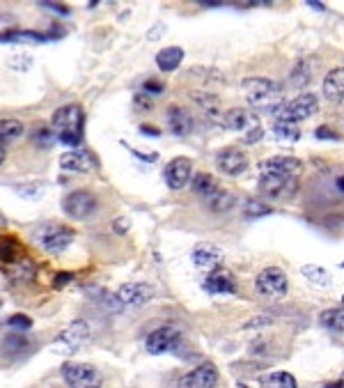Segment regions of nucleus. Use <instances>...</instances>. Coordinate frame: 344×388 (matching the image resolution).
I'll return each mask as SVG.
<instances>
[{
    "instance_id": "obj_7",
    "label": "nucleus",
    "mask_w": 344,
    "mask_h": 388,
    "mask_svg": "<svg viewBox=\"0 0 344 388\" xmlns=\"http://www.w3.org/2000/svg\"><path fill=\"white\" fill-rule=\"evenodd\" d=\"M287 287H289V280L287 274L280 267H267L262 269L255 278V290L260 297L269 301H278L287 294Z\"/></svg>"
},
{
    "instance_id": "obj_41",
    "label": "nucleus",
    "mask_w": 344,
    "mask_h": 388,
    "mask_svg": "<svg viewBox=\"0 0 344 388\" xmlns=\"http://www.w3.org/2000/svg\"><path fill=\"white\" fill-rule=\"evenodd\" d=\"M39 5H44V7H48V10H55V12H60V14H69L67 7H62L60 3H39Z\"/></svg>"
},
{
    "instance_id": "obj_30",
    "label": "nucleus",
    "mask_w": 344,
    "mask_h": 388,
    "mask_svg": "<svg viewBox=\"0 0 344 388\" xmlns=\"http://www.w3.org/2000/svg\"><path fill=\"white\" fill-rule=\"evenodd\" d=\"M312 78V67L307 60H300L296 67L292 69V85L294 88H305Z\"/></svg>"
},
{
    "instance_id": "obj_42",
    "label": "nucleus",
    "mask_w": 344,
    "mask_h": 388,
    "mask_svg": "<svg viewBox=\"0 0 344 388\" xmlns=\"http://www.w3.org/2000/svg\"><path fill=\"white\" fill-rule=\"evenodd\" d=\"M140 131L145 133V136H154V138H156V136H161L159 129H156V127H147V124H142V127H140Z\"/></svg>"
},
{
    "instance_id": "obj_1",
    "label": "nucleus",
    "mask_w": 344,
    "mask_h": 388,
    "mask_svg": "<svg viewBox=\"0 0 344 388\" xmlns=\"http://www.w3.org/2000/svg\"><path fill=\"white\" fill-rule=\"evenodd\" d=\"M246 102L260 113H276L283 106V85L264 76H250L243 81Z\"/></svg>"
},
{
    "instance_id": "obj_3",
    "label": "nucleus",
    "mask_w": 344,
    "mask_h": 388,
    "mask_svg": "<svg viewBox=\"0 0 344 388\" xmlns=\"http://www.w3.org/2000/svg\"><path fill=\"white\" fill-rule=\"evenodd\" d=\"M191 189L198 198H202V203L209 207L211 212H229L234 207V196L229 193L225 186H220V182L209 172H200L191 179Z\"/></svg>"
},
{
    "instance_id": "obj_45",
    "label": "nucleus",
    "mask_w": 344,
    "mask_h": 388,
    "mask_svg": "<svg viewBox=\"0 0 344 388\" xmlns=\"http://www.w3.org/2000/svg\"><path fill=\"white\" fill-rule=\"evenodd\" d=\"M307 5H310V7H314V10H324V3H319V0H307Z\"/></svg>"
},
{
    "instance_id": "obj_43",
    "label": "nucleus",
    "mask_w": 344,
    "mask_h": 388,
    "mask_svg": "<svg viewBox=\"0 0 344 388\" xmlns=\"http://www.w3.org/2000/svg\"><path fill=\"white\" fill-rule=\"evenodd\" d=\"M126 228H128V221L126 219H117V221H115V232H126Z\"/></svg>"
},
{
    "instance_id": "obj_38",
    "label": "nucleus",
    "mask_w": 344,
    "mask_h": 388,
    "mask_svg": "<svg viewBox=\"0 0 344 388\" xmlns=\"http://www.w3.org/2000/svg\"><path fill=\"white\" fill-rule=\"evenodd\" d=\"M71 280H74V274H69V271H62V274H55V278H53V287H55V290H60V287L69 285Z\"/></svg>"
},
{
    "instance_id": "obj_31",
    "label": "nucleus",
    "mask_w": 344,
    "mask_h": 388,
    "mask_svg": "<svg viewBox=\"0 0 344 388\" xmlns=\"http://www.w3.org/2000/svg\"><path fill=\"white\" fill-rule=\"evenodd\" d=\"M243 214H246L248 219H262V216H269V214H274V207H269L267 203H262V200L250 198V200H246Z\"/></svg>"
},
{
    "instance_id": "obj_37",
    "label": "nucleus",
    "mask_w": 344,
    "mask_h": 388,
    "mask_svg": "<svg viewBox=\"0 0 344 388\" xmlns=\"http://www.w3.org/2000/svg\"><path fill=\"white\" fill-rule=\"evenodd\" d=\"M133 104H135V109L149 111V109H152V97H147L145 92H138V95L133 97Z\"/></svg>"
},
{
    "instance_id": "obj_26",
    "label": "nucleus",
    "mask_w": 344,
    "mask_h": 388,
    "mask_svg": "<svg viewBox=\"0 0 344 388\" xmlns=\"http://www.w3.org/2000/svg\"><path fill=\"white\" fill-rule=\"evenodd\" d=\"M262 386L264 388H296L298 384H296V379H294V375H289V372H285V370H278L264 377Z\"/></svg>"
},
{
    "instance_id": "obj_39",
    "label": "nucleus",
    "mask_w": 344,
    "mask_h": 388,
    "mask_svg": "<svg viewBox=\"0 0 344 388\" xmlns=\"http://www.w3.org/2000/svg\"><path fill=\"white\" fill-rule=\"evenodd\" d=\"M317 138H319V140H338V136H335L333 129L319 127V129H317Z\"/></svg>"
},
{
    "instance_id": "obj_32",
    "label": "nucleus",
    "mask_w": 344,
    "mask_h": 388,
    "mask_svg": "<svg viewBox=\"0 0 344 388\" xmlns=\"http://www.w3.org/2000/svg\"><path fill=\"white\" fill-rule=\"evenodd\" d=\"M3 344H5V349L10 351V354H19V351H23L28 347V338L21 335V333H12V335L5 338Z\"/></svg>"
},
{
    "instance_id": "obj_4",
    "label": "nucleus",
    "mask_w": 344,
    "mask_h": 388,
    "mask_svg": "<svg viewBox=\"0 0 344 388\" xmlns=\"http://www.w3.org/2000/svg\"><path fill=\"white\" fill-rule=\"evenodd\" d=\"M220 124L225 129H232V131H243V142H257L262 140L264 129L257 122V115H253L246 109H229L223 118H220Z\"/></svg>"
},
{
    "instance_id": "obj_47",
    "label": "nucleus",
    "mask_w": 344,
    "mask_h": 388,
    "mask_svg": "<svg viewBox=\"0 0 344 388\" xmlns=\"http://www.w3.org/2000/svg\"><path fill=\"white\" fill-rule=\"evenodd\" d=\"M7 225V219H5V214L3 212H0V230H3Z\"/></svg>"
},
{
    "instance_id": "obj_13",
    "label": "nucleus",
    "mask_w": 344,
    "mask_h": 388,
    "mask_svg": "<svg viewBox=\"0 0 344 388\" xmlns=\"http://www.w3.org/2000/svg\"><path fill=\"white\" fill-rule=\"evenodd\" d=\"M193 264H195V269L200 271H216L223 267V260H225V255H223V250H220L216 243H209V241H204V243H198L195 248H193Z\"/></svg>"
},
{
    "instance_id": "obj_28",
    "label": "nucleus",
    "mask_w": 344,
    "mask_h": 388,
    "mask_svg": "<svg viewBox=\"0 0 344 388\" xmlns=\"http://www.w3.org/2000/svg\"><path fill=\"white\" fill-rule=\"evenodd\" d=\"M0 260L7 264L19 262V241L14 237H0Z\"/></svg>"
},
{
    "instance_id": "obj_17",
    "label": "nucleus",
    "mask_w": 344,
    "mask_h": 388,
    "mask_svg": "<svg viewBox=\"0 0 344 388\" xmlns=\"http://www.w3.org/2000/svg\"><path fill=\"white\" fill-rule=\"evenodd\" d=\"M60 168L64 172H71V175H85V172H90L95 168V156H92L88 149L74 147L60 156Z\"/></svg>"
},
{
    "instance_id": "obj_5",
    "label": "nucleus",
    "mask_w": 344,
    "mask_h": 388,
    "mask_svg": "<svg viewBox=\"0 0 344 388\" xmlns=\"http://www.w3.org/2000/svg\"><path fill=\"white\" fill-rule=\"evenodd\" d=\"M319 111V99L314 92H305L292 102L283 104L280 109L276 111V120L278 122H289V124H296L300 120H307L310 115H314Z\"/></svg>"
},
{
    "instance_id": "obj_20",
    "label": "nucleus",
    "mask_w": 344,
    "mask_h": 388,
    "mask_svg": "<svg viewBox=\"0 0 344 388\" xmlns=\"http://www.w3.org/2000/svg\"><path fill=\"white\" fill-rule=\"evenodd\" d=\"M204 290L209 294H232L236 290L234 274L229 269H216L204 278Z\"/></svg>"
},
{
    "instance_id": "obj_33",
    "label": "nucleus",
    "mask_w": 344,
    "mask_h": 388,
    "mask_svg": "<svg viewBox=\"0 0 344 388\" xmlns=\"http://www.w3.org/2000/svg\"><path fill=\"white\" fill-rule=\"evenodd\" d=\"M7 64H10L12 69H19V71H26L32 67V55L30 53H14L7 57Z\"/></svg>"
},
{
    "instance_id": "obj_11",
    "label": "nucleus",
    "mask_w": 344,
    "mask_h": 388,
    "mask_svg": "<svg viewBox=\"0 0 344 388\" xmlns=\"http://www.w3.org/2000/svg\"><path fill=\"white\" fill-rule=\"evenodd\" d=\"M248 154L239 147H223L216 154V168L227 177H239L248 170Z\"/></svg>"
},
{
    "instance_id": "obj_36",
    "label": "nucleus",
    "mask_w": 344,
    "mask_h": 388,
    "mask_svg": "<svg viewBox=\"0 0 344 388\" xmlns=\"http://www.w3.org/2000/svg\"><path fill=\"white\" fill-rule=\"evenodd\" d=\"M7 324L12 329H19V331H28V329L32 326V320L28 317V315H12V317L7 320Z\"/></svg>"
},
{
    "instance_id": "obj_2",
    "label": "nucleus",
    "mask_w": 344,
    "mask_h": 388,
    "mask_svg": "<svg viewBox=\"0 0 344 388\" xmlns=\"http://www.w3.org/2000/svg\"><path fill=\"white\" fill-rule=\"evenodd\" d=\"M51 124H53V133L57 136V140L74 149L78 147V142L83 138V124H85L83 109L78 104H64L53 113Z\"/></svg>"
},
{
    "instance_id": "obj_49",
    "label": "nucleus",
    "mask_w": 344,
    "mask_h": 388,
    "mask_svg": "<svg viewBox=\"0 0 344 388\" xmlns=\"http://www.w3.org/2000/svg\"><path fill=\"white\" fill-rule=\"evenodd\" d=\"M342 306H344V297H342Z\"/></svg>"
},
{
    "instance_id": "obj_24",
    "label": "nucleus",
    "mask_w": 344,
    "mask_h": 388,
    "mask_svg": "<svg viewBox=\"0 0 344 388\" xmlns=\"http://www.w3.org/2000/svg\"><path fill=\"white\" fill-rule=\"evenodd\" d=\"M321 326L333 333H344V308H331V311L321 313Z\"/></svg>"
},
{
    "instance_id": "obj_21",
    "label": "nucleus",
    "mask_w": 344,
    "mask_h": 388,
    "mask_svg": "<svg viewBox=\"0 0 344 388\" xmlns=\"http://www.w3.org/2000/svg\"><path fill=\"white\" fill-rule=\"evenodd\" d=\"M166 124L175 136H189L193 129V118L182 109V106L172 104L166 111Z\"/></svg>"
},
{
    "instance_id": "obj_23",
    "label": "nucleus",
    "mask_w": 344,
    "mask_h": 388,
    "mask_svg": "<svg viewBox=\"0 0 344 388\" xmlns=\"http://www.w3.org/2000/svg\"><path fill=\"white\" fill-rule=\"evenodd\" d=\"M184 60V48L182 46H166L163 51L156 53V67L161 71H175Z\"/></svg>"
},
{
    "instance_id": "obj_19",
    "label": "nucleus",
    "mask_w": 344,
    "mask_h": 388,
    "mask_svg": "<svg viewBox=\"0 0 344 388\" xmlns=\"http://www.w3.org/2000/svg\"><path fill=\"white\" fill-rule=\"evenodd\" d=\"M260 170H271L278 172V175L298 179V175L303 172V163L296 156H271V159H264L260 163Z\"/></svg>"
},
{
    "instance_id": "obj_9",
    "label": "nucleus",
    "mask_w": 344,
    "mask_h": 388,
    "mask_svg": "<svg viewBox=\"0 0 344 388\" xmlns=\"http://www.w3.org/2000/svg\"><path fill=\"white\" fill-rule=\"evenodd\" d=\"M62 379L71 388H102V375L88 363H64Z\"/></svg>"
},
{
    "instance_id": "obj_25",
    "label": "nucleus",
    "mask_w": 344,
    "mask_h": 388,
    "mask_svg": "<svg viewBox=\"0 0 344 388\" xmlns=\"http://www.w3.org/2000/svg\"><path fill=\"white\" fill-rule=\"evenodd\" d=\"M26 127L23 122L19 120H0V145H7V142L17 140L19 136H23Z\"/></svg>"
},
{
    "instance_id": "obj_22",
    "label": "nucleus",
    "mask_w": 344,
    "mask_h": 388,
    "mask_svg": "<svg viewBox=\"0 0 344 388\" xmlns=\"http://www.w3.org/2000/svg\"><path fill=\"white\" fill-rule=\"evenodd\" d=\"M324 95L328 102L340 104L344 99V67H335L324 78Z\"/></svg>"
},
{
    "instance_id": "obj_16",
    "label": "nucleus",
    "mask_w": 344,
    "mask_h": 388,
    "mask_svg": "<svg viewBox=\"0 0 344 388\" xmlns=\"http://www.w3.org/2000/svg\"><path fill=\"white\" fill-rule=\"evenodd\" d=\"M90 338V329L85 322H74V324H69L64 331L57 335V342H55V347L57 349H62L64 354H74L76 349H81L85 340Z\"/></svg>"
},
{
    "instance_id": "obj_34",
    "label": "nucleus",
    "mask_w": 344,
    "mask_h": 388,
    "mask_svg": "<svg viewBox=\"0 0 344 388\" xmlns=\"http://www.w3.org/2000/svg\"><path fill=\"white\" fill-rule=\"evenodd\" d=\"M17 191H19V196H23V198H30V200H37L44 196V184H26V186H17Z\"/></svg>"
},
{
    "instance_id": "obj_46",
    "label": "nucleus",
    "mask_w": 344,
    "mask_h": 388,
    "mask_svg": "<svg viewBox=\"0 0 344 388\" xmlns=\"http://www.w3.org/2000/svg\"><path fill=\"white\" fill-rule=\"evenodd\" d=\"M7 159V149H5V145H0V163H3Z\"/></svg>"
},
{
    "instance_id": "obj_12",
    "label": "nucleus",
    "mask_w": 344,
    "mask_h": 388,
    "mask_svg": "<svg viewBox=\"0 0 344 388\" xmlns=\"http://www.w3.org/2000/svg\"><path fill=\"white\" fill-rule=\"evenodd\" d=\"M179 340H182V333H179V329L175 326H161L156 329V331H152L147 335L145 340V347L149 354L159 356V354H168V351L177 349Z\"/></svg>"
},
{
    "instance_id": "obj_40",
    "label": "nucleus",
    "mask_w": 344,
    "mask_h": 388,
    "mask_svg": "<svg viewBox=\"0 0 344 388\" xmlns=\"http://www.w3.org/2000/svg\"><path fill=\"white\" fill-rule=\"evenodd\" d=\"M145 92H147V97L161 95V92H163V85H161V83H154V81H147V83H145Z\"/></svg>"
},
{
    "instance_id": "obj_35",
    "label": "nucleus",
    "mask_w": 344,
    "mask_h": 388,
    "mask_svg": "<svg viewBox=\"0 0 344 388\" xmlns=\"http://www.w3.org/2000/svg\"><path fill=\"white\" fill-rule=\"evenodd\" d=\"M53 138H55V133L51 131V129H46V127L35 129V131H32V140L37 142L39 147H48L53 142Z\"/></svg>"
},
{
    "instance_id": "obj_18",
    "label": "nucleus",
    "mask_w": 344,
    "mask_h": 388,
    "mask_svg": "<svg viewBox=\"0 0 344 388\" xmlns=\"http://www.w3.org/2000/svg\"><path fill=\"white\" fill-rule=\"evenodd\" d=\"M154 299V287L149 283H124L117 290L122 306H145Z\"/></svg>"
},
{
    "instance_id": "obj_44",
    "label": "nucleus",
    "mask_w": 344,
    "mask_h": 388,
    "mask_svg": "<svg viewBox=\"0 0 344 388\" xmlns=\"http://www.w3.org/2000/svg\"><path fill=\"white\" fill-rule=\"evenodd\" d=\"M324 388H344V375L338 379V382H331V384H326Z\"/></svg>"
},
{
    "instance_id": "obj_27",
    "label": "nucleus",
    "mask_w": 344,
    "mask_h": 388,
    "mask_svg": "<svg viewBox=\"0 0 344 388\" xmlns=\"http://www.w3.org/2000/svg\"><path fill=\"white\" fill-rule=\"evenodd\" d=\"M303 276L310 280V283H314L317 287H331V274H328V271L324 269V267H317V264H305L303 269Z\"/></svg>"
},
{
    "instance_id": "obj_48",
    "label": "nucleus",
    "mask_w": 344,
    "mask_h": 388,
    "mask_svg": "<svg viewBox=\"0 0 344 388\" xmlns=\"http://www.w3.org/2000/svg\"><path fill=\"white\" fill-rule=\"evenodd\" d=\"M338 186H340V191L344 193V177H340V179H338Z\"/></svg>"
},
{
    "instance_id": "obj_10",
    "label": "nucleus",
    "mask_w": 344,
    "mask_h": 388,
    "mask_svg": "<svg viewBox=\"0 0 344 388\" xmlns=\"http://www.w3.org/2000/svg\"><path fill=\"white\" fill-rule=\"evenodd\" d=\"M95 210H97V198H95V193H90V191H83V189L69 191L67 196L62 198V212L74 221L88 219Z\"/></svg>"
},
{
    "instance_id": "obj_6",
    "label": "nucleus",
    "mask_w": 344,
    "mask_h": 388,
    "mask_svg": "<svg viewBox=\"0 0 344 388\" xmlns=\"http://www.w3.org/2000/svg\"><path fill=\"white\" fill-rule=\"evenodd\" d=\"M35 241L39 243L46 253L57 255L62 250L69 248V243L74 241V230L67 225H60V223H51V225H41L35 234Z\"/></svg>"
},
{
    "instance_id": "obj_29",
    "label": "nucleus",
    "mask_w": 344,
    "mask_h": 388,
    "mask_svg": "<svg viewBox=\"0 0 344 388\" xmlns=\"http://www.w3.org/2000/svg\"><path fill=\"white\" fill-rule=\"evenodd\" d=\"M274 136L278 140L285 142H296L300 138V131L296 124H289V122H278L274 120Z\"/></svg>"
},
{
    "instance_id": "obj_14",
    "label": "nucleus",
    "mask_w": 344,
    "mask_h": 388,
    "mask_svg": "<svg viewBox=\"0 0 344 388\" xmlns=\"http://www.w3.org/2000/svg\"><path fill=\"white\" fill-rule=\"evenodd\" d=\"M163 177H166L168 189H172V191L184 189V186L193 179V161L186 159V156H177V159H172L166 166Z\"/></svg>"
},
{
    "instance_id": "obj_8",
    "label": "nucleus",
    "mask_w": 344,
    "mask_h": 388,
    "mask_svg": "<svg viewBox=\"0 0 344 388\" xmlns=\"http://www.w3.org/2000/svg\"><path fill=\"white\" fill-rule=\"evenodd\" d=\"M298 182L294 177L278 175V172L271 170H260V179H257V191L262 193L264 198L278 200V198H289L292 193H296Z\"/></svg>"
},
{
    "instance_id": "obj_15",
    "label": "nucleus",
    "mask_w": 344,
    "mask_h": 388,
    "mask_svg": "<svg viewBox=\"0 0 344 388\" xmlns=\"http://www.w3.org/2000/svg\"><path fill=\"white\" fill-rule=\"evenodd\" d=\"M218 384V370L213 363H202L198 365L195 370L186 372V375L179 379L177 388H213Z\"/></svg>"
}]
</instances>
